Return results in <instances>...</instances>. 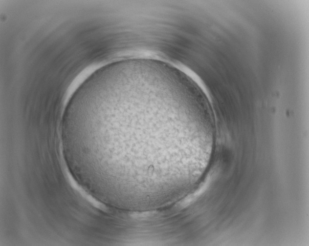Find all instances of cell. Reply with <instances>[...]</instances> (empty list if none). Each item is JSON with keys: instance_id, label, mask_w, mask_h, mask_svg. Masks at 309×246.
Listing matches in <instances>:
<instances>
[{"instance_id": "cell-1", "label": "cell", "mask_w": 309, "mask_h": 246, "mask_svg": "<svg viewBox=\"0 0 309 246\" xmlns=\"http://www.w3.org/2000/svg\"><path fill=\"white\" fill-rule=\"evenodd\" d=\"M63 125L86 174L108 179L116 198L161 189L183 173L190 116L164 92L112 83L69 106Z\"/></svg>"}]
</instances>
